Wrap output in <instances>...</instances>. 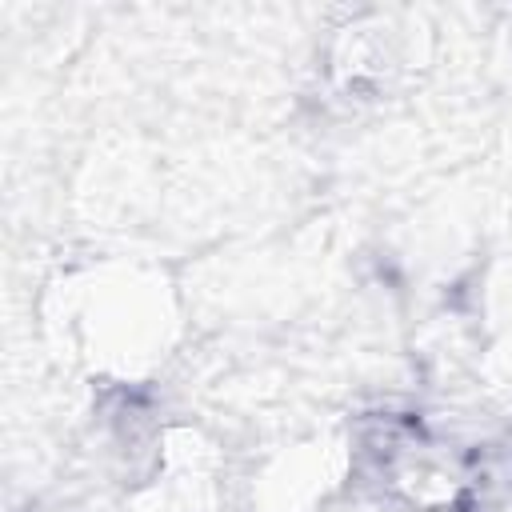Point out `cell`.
Returning a JSON list of instances; mask_svg holds the SVG:
<instances>
[]
</instances>
